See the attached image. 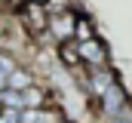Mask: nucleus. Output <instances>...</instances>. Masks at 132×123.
Instances as JSON below:
<instances>
[{
  "label": "nucleus",
  "mask_w": 132,
  "mask_h": 123,
  "mask_svg": "<svg viewBox=\"0 0 132 123\" xmlns=\"http://www.w3.org/2000/svg\"><path fill=\"white\" fill-rule=\"evenodd\" d=\"M98 37V28H95V19L89 12H77L74 19V43H86V40H95Z\"/></svg>",
  "instance_id": "4"
},
{
  "label": "nucleus",
  "mask_w": 132,
  "mask_h": 123,
  "mask_svg": "<svg viewBox=\"0 0 132 123\" xmlns=\"http://www.w3.org/2000/svg\"><path fill=\"white\" fill-rule=\"evenodd\" d=\"M25 3H31V6H46L49 0H25Z\"/></svg>",
  "instance_id": "8"
},
{
  "label": "nucleus",
  "mask_w": 132,
  "mask_h": 123,
  "mask_svg": "<svg viewBox=\"0 0 132 123\" xmlns=\"http://www.w3.org/2000/svg\"><path fill=\"white\" fill-rule=\"evenodd\" d=\"M0 123H6V120H3V117H0Z\"/></svg>",
  "instance_id": "9"
},
{
  "label": "nucleus",
  "mask_w": 132,
  "mask_h": 123,
  "mask_svg": "<svg viewBox=\"0 0 132 123\" xmlns=\"http://www.w3.org/2000/svg\"><path fill=\"white\" fill-rule=\"evenodd\" d=\"M129 102H132V92L126 89V83H123V77H120V80H114L108 89L101 92V95L89 105V108H92L95 123H104V120H111V117H117V114H120Z\"/></svg>",
  "instance_id": "1"
},
{
  "label": "nucleus",
  "mask_w": 132,
  "mask_h": 123,
  "mask_svg": "<svg viewBox=\"0 0 132 123\" xmlns=\"http://www.w3.org/2000/svg\"><path fill=\"white\" fill-rule=\"evenodd\" d=\"M0 117L6 123H19L22 120V111H15V108H0Z\"/></svg>",
  "instance_id": "7"
},
{
  "label": "nucleus",
  "mask_w": 132,
  "mask_h": 123,
  "mask_svg": "<svg viewBox=\"0 0 132 123\" xmlns=\"http://www.w3.org/2000/svg\"><path fill=\"white\" fill-rule=\"evenodd\" d=\"M0 108H15V111H22V92L3 89L0 92Z\"/></svg>",
  "instance_id": "6"
},
{
  "label": "nucleus",
  "mask_w": 132,
  "mask_h": 123,
  "mask_svg": "<svg viewBox=\"0 0 132 123\" xmlns=\"http://www.w3.org/2000/svg\"><path fill=\"white\" fill-rule=\"evenodd\" d=\"M77 56H80V65H83V71H95V68H108V65H114L111 62V46H108V40H86V43H77Z\"/></svg>",
  "instance_id": "2"
},
{
  "label": "nucleus",
  "mask_w": 132,
  "mask_h": 123,
  "mask_svg": "<svg viewBox=\"0 0 132 123\" xmlns=\"http://www.w3.org/2000/svg\"><path fill=\"white\" fill-rule=\"evenodd\" d=\"M34 80H37V77H34V71L25 65V62H19V65H15L9 74H6V80H3V89H9V92H25V89L34 83Z\"/></svg>",
  "instance_id": "3"
},
{
  "label": "nucleus",
  "mask_w": 132,
  "mask_h": 123,
  "mask_svg": "<svg viewBox=\"0 0 132 123\" xmlns=\"http://www.w3.org/2000/svg\"><path fill=\"white\" fill-rule=\"evenodd\" d=\"M43 12L52 19V16H65V12H80V6H77V0H49L43 6Z\"/></svg>",
  "instance_id": "5"
}]
</instances>
